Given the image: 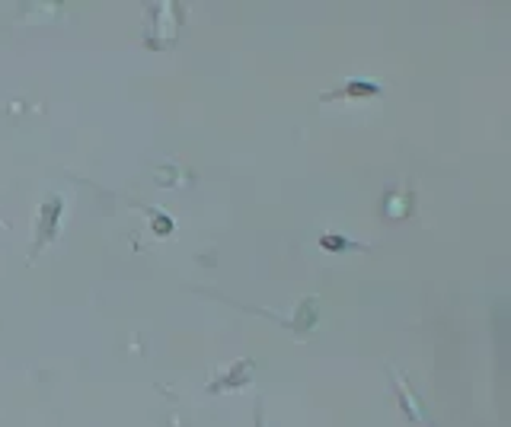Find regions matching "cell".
<instances>
[{
    "instance_id": "3",
    "label": "cell",
    "mask_w": 511,
    "mask_h": 427,
    "mask_svg": "<svg viewBox=\"0 0 511 427\" xmlns=\"http://www.w3.org/2000/svg\"><path fill=\"white\" fill-rule=\"evenodd\" d=\"M345 93H349V96H377V93H381V86H377V83H355V80H352Z\"/></svg>"
},
{
    "instance_id": "2",
    "label": "cell",
    "mask_w": 511,
    "mask_h": 427,
    "mask_svg": "<svg viewBox=\"0 0 511 427\" xmlns=\"http://www.w3.org/2000/svg\"><path fill=\"white\" fill-rule=\"evenodd\" d=\"M249 370H252V360H240L237 363V370L233 373H227L230 380H220V382H211V392H220V389L230 382V386H246L249 382Z\"/></svg>"
},
{
    "instance_id": "4",
    "label": "cell",
    "mask_w": 511,
    "mask_h": 427,
    "mask_svg": "<svg viewBox=\"0 0 511 427\" xmlns=\"http://www.w3.org/2000/svg\"><path fill=\"white\" fill-rule=\"evenodd\" d=\"M320 246H326V249H332V246H349V249H358L355 242H345V239H339V236H323V239H320ZM339 252V249H336Z\"/></svg>"
},
{
    "instance_id": "1",
    "label": "cell",
    "mask_w": 511,
    "mask_h": 427,
    "mask_svg": "<svg viewBox=\"0 0 511 427\" xmlns=\"http://www.w3.org/2000/svg\"><path fill=\"white\" fill-rule=\"evenodd\" d=\"M58 217H61V198H52V201H45V207H42V227H39V239H35L39 249L58 233Z\"/></svg>"
},
{
    "instance_id": "5",
    "label": "cell",
    "mask_w": 511,
    "mask_h": 427,
    "mask_svg": "<svg viewBox=\"0 0 511 427\" xmlns=\"http://www.w3.org/2000/svg\"><path fill=\"white\" fill-rule=\"evenodd\" d=\"M256 427H262V408L256 411Z\"/></svg>"
}]
</instances>
